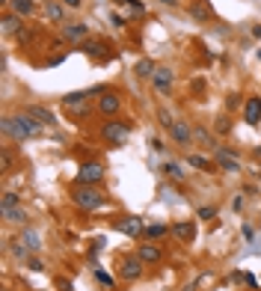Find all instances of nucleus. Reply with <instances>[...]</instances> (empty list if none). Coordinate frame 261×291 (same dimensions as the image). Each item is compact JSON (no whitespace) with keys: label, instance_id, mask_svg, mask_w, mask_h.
<instances>
[{"label":"nucleus","instance_id":"obj_1","mask_svg":"<svg viewBox=\"0 0 261 291\" xmlns=\"http://www.w3.org/2000/svg\"><path fill=\"white\" fill-rule=\"evenodd\" d=\"M104 89H89V92H68L62 98V107H65V113L74 116V119H86L89 116V98L92 95H101Z\"/></svg>","mask_w":261,"mask_h":291},{"label":"nucleus","instance_id":"obj_2","mask_svg":"<svg viewBox=\"0 0 261 291\" xmlns=\"http://www.w3.org/2000/svg\"><path fill=\"white\" fill-rule=\"evenodd\" d=\"M39 134H42V125L36 122L30 113H24V116H9V137H12V140L24 143V140H30V137H39Z\"/></svg>","mask_w":261,"mask_h":291},{"label":"nucleus","instance_id":"obj_3","mask_svg":"<svg viewBox=\"0 0 261 291\" xmlns=\"http://www.w3.org/2000/svg\"><path fill=\"white\" fill-rule=\"evenodd\" d=\"M71 199H74V205L83 208V211H95V208L104 205V193H101L95 185H83V187H78V190L71 193Z\"/></svg>","mask_w":261,"mask_h":291},{"label":"nucleus","instance_id":"obj_4","mask_svg":"<svg viewBox=\"0 0 261 291\" xmlns=\"http://www.w3.org/2000/svg\"><path fill=\"white\" fill-rule=\"evenodd\" d=\"M101 137H104L107 143H113V146H125L128 137H131V125L110 119V122H104V128H101Z\"/></svg>","mask_w":261,"mask_h":291},{"label":"nucleus","instance_id":"obj_5","mask_svg":"<svg viewBox=\"0 0 261 291\" xmlns=\"http://www.w3.org/2000/svg\"><path fill=\"white\" fill-rule=\"evenodd\" d=\"M104 178V166L101 164H83L80 169H78V185H98V181Z\"/></svg>","mask_w":261,"mask_h":291},{"label":"nucleus","instance_id":"obj_6","mask_svg":"<svg viewBox=\"0 0 261 291\" xmlns=\"http://www.w3.org/2000/svg\"><path fill=\"white\" fill-rule=\"evenodd\" d=\"M119 107H122V98H119L116 92H110V89L101 92V98H98V110H101L104 116H116Z\"/></svg>","mask_w":261,"mask_h":291},{"label":"nucleus","instance_id":"obj_7","mask_svg":"<svg viewBox=\"0 0 261 291\" xmlns=\"http://www.w3.org/2000/svg\"><path fill=\"white\" fill-rule=\"evenodd\" d=\"M113 229L122 232V235H131V238H140V232H145V226H142L140 217H122V220L113 223Z\"/></svg>","mask_w":261,"mask_h":291},{"label":"nucleus","instance_id":"obj_8","mask_svg":"<svg viewBox=\"0 0 261 291\" xmlns=\"http://www.w3.org/2000/svg\"><path fill=\"white\" fill-rule=\"evenodd\" d=\"M214 161L220 169H226V172H238L241 169V161L229 152V149H214Z\"/></svg>","mask_w":261,"mask_h":291},{"label":"nucleus","instance_id":"obj_9","mask_svg":"<svg viewBox=\"0 0 261 291\" xmlns=\"http://www.w3.org/2000/svg\"><path fill=\"white\" fill-rule=\"evenodd\" d=\"M155 71H158V65H155L152 57H140L137 65H134V75L137 78H155Z\"/></svg>","mask_w":261,"mask_h":291},{"label":"nucleus","instance_id":"obj_10","mask_svg":"<svg viewBox=\"0 0 261 291\" xmlns=\"http://www.w3.org/2000/svg\"><path fill=\"white\" fill-rule=\"evenodd\" d=\"M169 131H172V137H175L178 146H190V143H193V131L187 128V122H175Z\"/></svg>","mask_w":261,"mask_h":291},{"label":"nucleus","instance_id":"obj_11","mask_svg":"<svg viewBox=\"0 0 261 291\" xmlns=\"http://www.w3.org/2000/svg\"><path fill=\"white\" fill-rule=\"evenodd\" d=\"M152 83H155L158 92H169V89H172V71H169V68H158L155 78H152Z\"/></svg>","mask_w":261,"mask_h":291},{"label":"nucleus","instance_id":"obj_12","mask_svg":"<svg viewBox=\"0 0 261 291\" xmlns=\"http://www.w3.org/2000/svg\"><path fill=\"white\" fill-rule=\"evenodd\" d=\"M137 259H140L142 265H155V262H161L163 256H161V249H158V247L142 244V247H140V252H137Z\"/></svg>","mask_w":261,"mask_h":291},{"label":"nucleus","instance_id":"obj_13","mask_svg":"<svg viewBox=\"0 0 261 291\" xmlns=\"http://www.w3.org/2000/svg\"><path fill=\"white\" fill-rule=\"evenodd\" d=\"M246 122H249V125H258V122H261V98H258V95L246 98Z\"/></svg>","mask_w":261,"mask_h":291},{"label":"nucleus","instance_id":"obj_14","mask_svg":"<svg viewBox=\"0 0 261 291\" xmlns=\"http://www.w3.org/2000/svg\"><path fill=\"white\" fill-rule=\"evenodd\" d=\"M18 241H21L24 247H30L33 252H39V249H42V238H39V232H36V229H24Z\"/></svg>","mask_w":261,"mask_h":291},{"label":"nucleus","instance_id":"obj_15","mask_svg":"<svg viewBox=\"0 0 261 291\" xmlns=\"http://www.w3.org/2000/svg\"><path fill=\"white\" fill-rule=\"evenodd\" d=\"M36 122H39V125H54L57 119H54V113L48 110V107H39V104H36V107H30V110H27Z\"/></svg>","mask_w":261,"mask_h":291},{"label":"nucleus","instance_id":"obj_16","mask_svg":"<svg viewBox=\"0 0 261 291\" xmlns=\"http://www.w3.org/2000/svg\"><path fill=\"white\" fill-rule=\"evenodd\" d=\"M172 235H175L178 241H187V244H190V241L196 238V226H193V223H175V226H172Z\"/></svg>","mask_w":261,"mask_h":291},{"label":"nucleus","instance_id":"obj_17","mask_svg":"<svg viewBox=\"0 0 261 291\" xmlns=\"http://www.w3.org/2000/svg\"><path fill=\"white\" fill-rule=\"evenodd\" d=\"M140 273H142V262L140 259H125L122 262V276L125 279H140Z\"/></svg>","mask_w":261,"mask_h":291},{"label":"nucleus","instance_id":"obj_18","mask_svg":"<svg viewBox=\"0 0 261 291\" xmlns=\"http://www.w3.org/2000/svg\"><path fill=\"white\" fill-rule=\"evenodd\" d=\"M86 33H89L86 24H68L65 27V39L68 42H80V39H86Z\"/></svg>","mask_w":261,"mask_h":291},{"label":"nucleus","instance_id":"obj_19","mask_svg":"<svg viewBox=\"0 0 261 291\" xmlns=\"http://www.w3.org/2000/svg\"><path fill=\"white\" fill-rule=\"evenodd\" d=\"M107 45L104 42H86L83 45V54H89V57H95V60H107Z\"/></svg>","mask_w":261,"mask_h":291},{"label":"nucleus","instance_id":"obj_20","mask_svg":"<svg viewBox=\"0 0 261 291\" xmlns=\"http://www.w3.org/2000/svg\"><path fill=\"white\" fill-rule=\"evenodd\" d=\"M190 12H193L199 21H208V18L214 15V12H211V6L205 3V0H193V3H190Z\"/></svg>","mask_w":261,"mask_h":291},{"label":"nucleus","instance_id":"obj_21","mask_svg":"<svg viewBox=\"0 0 261 291\" xmlns=\"http://www.w3.org/2000/svg\"><path fill=\"white\" fill-rule=\"evenodd\" d=\"M9 6H12V12L21 18V15H30L36 6H33V0H9Z\"/></svg>","mask_w":261,"mask_h":291},{"label":"nucleus","instance_id":"obj_22","mask_svg":"<svg viewBox=\"0 0 261 291\" xmlns=\"http://www.w3.org/2000/svg\"><path fill=\"white\" fill-rule=\"evenodd\" d=\"M3 220H9V223H24L27 220V214H24V208H9V211H3Z\"/></svg>","mask_w":261,"mask_h":291},{"label":"nucleus","instance_id":"obj_23","mask_svg":"<svg viewBox=\"0 0 261 291\" xmlns=\"http://www.w3.org/2000/svg\"><path fill=\"white\" fill-rule=\"evenodd\" d=\"M187 164H190V166H196V169H202V172H214L211 161H205L202 155H190V158H187Z\"/></svg>","mask_w":261,"mask_h":291},{"label":"nucleus","instance_id":"obj_24","mask_svg":"<svg viewBox=\"0 0 261 291\" xmlns=\"http://www.w3.org/2000/svg\"><path fill=\"white\" fill-rule=\"evenodd\" d=\"M193 140L202 146V149H211V146H214V140H211V134H208L205 128H196V131H193Z\"/></svg>","mask_w":261,"mask_h":291},{"label":"nucleus","instance_id":"obj_25","mask_svg":"<svg viewBox=\"0 0 261 291\" xmlns=\"http://www.w3.org/2000/svg\"><path fill=\"white\" fill-rule=\"evenodd\" d=\"M214 131H217V134H229V131H232V119H229L226 113L217 116V119H214Z\"/></svg>","mask_w":261,"mask_h":291},{"label":"nucleus","instance_id":"obj_26","mask_svg":"<svg viewBox=\"0 0 261 291\" xmlns=\"http://www.w3.org/2000/svg\"><path fill=\"white\" fill-rule=\"evenodd\" d=\"M15 205H18V193H15V190H6L3 199H0V211H9V208H15Z\"/></svg>","mask_w":261,"mask_h":291},{"label":"nucleus","instance_id":"obj_27","mask_svg":"<svg viewBox=\"0 0 261 291\" xmlns=\"http://www.w3.org/2000/svg\"><path fill=\"white\" fill-rule=\"evenodd\" d=\"M3 33H18V15L15 12L3 15Z\"/></svg>","mask_w":261,"mask_h":291},{"label":"nucleus","instance_id":"obj_28","mask_svg":"<svg viewBox=\"0 0 261 291\" xmlns=\"http://www.w3.org/2000/svg\"><path fill=\"white\" fill-rule=\"evenodd\" d=\"M45 15L51 21H62V6L60 3H45Z\"/></svg>","mask_w":261,"mask_h":291},{"label":"nucleus","instance_id":"obj_29","mask_svg":"<svg viewBox=\"0 0 261 291\" xmlns=\"http://www.w3.org/2000/svg\"><path fill=\"white\" fill-rule=\"evenodd\" d=\"M166 232H169V229H166L163 223H155V226H145V235H148V238H163Z\"/></svg>","mask_w":261,"mask_h":291},{"label":"nucleus","instance_id":"obj_30","mask_svg":"<svg viewBox=\"0 0 261 291\" xmlns=\"http://www.w3.org/2000/svg\"><path fill=\"white\" fill-rule=\"evenodd\" d=\"M163 172H166L169 178H175V181H181V178H184V169H181L178 164H166V166H163Z\"/></svg>","mask_w":261,"mask_h":291},{"label":"nucleus","instance_id":"obj_31","mask_svg":"<svg viewBox=\"0 0 261 291\" xmlns=\"http://www.w3.org/2000/svg\"><path fill=\"white\" fill-rule=\"evenodd\" d=\"M241 98H243L241 92H229V95H226V110H238V107H241Z\"/></svg>","mask_w":261,"mask_h":291},{"label":"nucleus","instance_id":"obj_32","mask_svg":"<svg viewBox=\"0 0 261 291\" xmlns=\"http://www.w3.org/2000/svg\"><path fill=\"white\" fill-rule=\"evenodd\" d=\"M12 252H15V256H18V259H27V256H30V252H33V249H30V247H24L21 241H15V244H12Z\"/></svg>","mask_w":261,"mask_h":291},{"label":"nucleus","instance_id":"obj_33","mask_svg":"<svg viewBox=\"0 0 261 291\" xmlns=\"http://www.w3.org/2000/svg\"><path fill=\"white\" fill-rule=\"evenodd\" d=\"M0 164H3V172H9V169H12V152H9V149L0 152Z\"/></svg>","mask_w":261,"mask_h":291},{"label":"nucleus","instance_id":"obj_34","mask_svg":"<svg viewBox=\"0 0 261 291\" xmlns=\"http://www.w3.org/2000/svg\"><path fill=\"white\" fill-rule=\"evenodd\" d=\"M158 119H161V125H166V128H172V125H175V122H172V113H169V110H161V113H158Z\"/></svg>","mask_w":261,"mask_h":291},{"label":"nucleus","instance_id":"obj_35","mask_svg":"<svg viewBox=\"0 0 261 291\" xmlns=\"http://www.w3.org/2000/svg\"><path fill=\"white\" fill-rule=\"evenodd\" d=\"M128 6H131V12H134V15H142V12H145V6L140 3V0H128Z\"/></svg>","mask_w":261,"mask_h":291},{"label":"nucleus","instance_id":"obj_36","mask_svg":"<svg viewBox=\"0 0 261 291\" xmlns=\"http://www.w3.org/2000/svg\"><path fill=\"white\" fill-rule=\"evenodd\" d=\"M27 268H30V270H45L42 259H36V256H33V259H27Z\"/></svg>","mask_w":261,"mask_h":291},{"label":"nucleus","instance_id":"obj_37","mask_svg":"<svg viewBox=\"0 0 261 291\" xmlns=\"http://www.w3.org/2000/svg\"><path fill=\"white\" fill-rule=\"evenodd\" d=\"M190 89H193L196 95H202V92H205V81H202V78H196V81L190 83Z\"/></svg>","mask_w":261,"mask_h":291},{"label":"nucleus","instance_id":"obj_38","mask_svg":"<svg viewBox=\"0 0 261 291\" xmlns=\"http://www.w3.org/2000/svg\"><path fill=\"white\" fill-rule=\"evenodd\" d=\"M199 217L202 220H211V217H217V208H199Z\"/></svg>","mask_w":261,"mask_h":291},{"label":"nucleus","instance_id":"obj_39","mask_svg":"<svg viewBox=\"0 0 261 291\" xmlns=\"http://www.w3.org/2000/svg\"><path fill=\"white\" fill-rule=\"evenodd\" d=\"M62 6H65V9H80L83 3H80V0H62Z\"/></svg>","mask_w":261,"mask_h":291},{"label":"nucleus","instance_id":"obj_40","mask_svg":"<svg viewBox=\"0 0 261 291\" xmlns=\"http://www.w3.org/2000/svg\"><path fill=\"white\" fill-rule=\"evenodd\" d=\"M95 276H98V279H101V282H104V285H110V282H113V279H110V276H107V273H101V270H98V273H95Z\"/></svg>","mask_w":261,"mask_h":291},{"label":"nucleus","instance_id":"obj_41","mask_svg":"<svg viewBox=\"0 0 261 291\" xmlns=\"http://www.w3.org/2000/svg\"><path fill=\"white\" fill-rule=\"evenodd\" d=\"M158 3H163V6H169V9H175V6H178V0H158Z\"/></svg>","mask_w":261,"mask_h":291},{"label":"nucleus","instance_id":"obj_42","mask_svg":"<svg viewBox=\"0 0 261 291\" xmlns=\"http://www.w3.org/2000/svg\"><path fill=\"white\" fill-rule=\"evenodd\" d=\"M62 60H65V57H62V54H57V57H51V62H48V65H60Z\"/></svg>","mask_w":261,"mask_h":291},{"label":"nucleus","instance_id":"obj_43","mask_svg":"<svg viewBox=\"0 0 261 291\" xmlns=\"http://www.w3.org/2000/svg\"><path fill=\"white\" fill-rule=\"evenodd\" d=\"M252 36H255V39H261V24H255V27H252Z\"/></svg>","mask_w":261,"mask_h":291},{"label":"nucleus","instance_id":"obj_44","mask_svg":"<svg viewBox=\"0 0 261 291\" xmlns=\"http://www.w3.org/2000/svg\"><path fill=\"white\" fill-rule=\"evenodd\" d=\"M60 288H62V291H71V282H65V279H60Z\"/></svg>","mask_w":261,"mask_h":291},{"label":"nucleus","instance_id":"obj_45","mask_svg":"<svg viewBox=\"0 0 261 291\" xmlns=\"http://www.w3.org/2000/svg\"><path fill=\"white\" fill-rule=\"evenodd\" d=\"M252 155H255V161H261V146H258V149H255Z\"/></svg>","mask_w":261,"mask_h":291},{"label":"nucleus","instance_id":"obj_46","mask_svg":"<svg viewBox=\"0 0 261 291\" xmlns=\"http://www.w3.org/2000/svg\"><path fill=\"white\" fill-rule=\"evenodd\" d=\"M181 291H196V285H184V288H181Z\"/></svg>","mask_w":261,"mask_h":291},{"label":"nucleus","instance_id":"obj_47","mask_svg":"<svg viewBox=\"0 0 261 291\" xmlns=\"http://www.w3.org/2000/svg\"><path fill=\"white\" fill-rule=\"evenodd\" d=\"M258 172H261V161H258Z\"/></svg>","mask_w":261,"mask_h":291}]
</instances>
